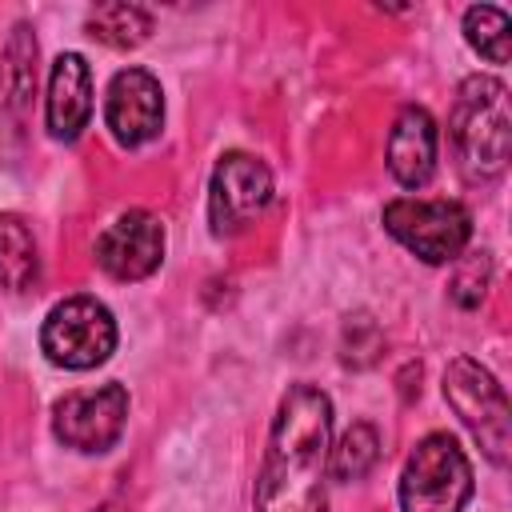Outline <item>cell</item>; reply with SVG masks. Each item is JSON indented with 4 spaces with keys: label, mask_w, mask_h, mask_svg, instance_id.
I'll use <instances>...</instances> for the list:
<instances>
[{
    "label": "cell",
    "mask_w": 512,
    "mask_h": 512,
    "mask_svg": "<svg viewBox=\"0 0 512 512\" xmlns=\"http://www.w3.org/2000/svg\"><path fill=\"white\" fill-rule=\"evenodd\" d=\"M328 440L332 400L316 384H292L268 432V452L256 480V512H324Z\"/></svg>",
    "instance_id": "1"
},
{
    "label": "cell",
    "mask_w": 512,
    "mask_h": 512,
    "mask_svg": "<svg viewBox=\"0 0 512 512\" xmlns=\"http://www.w3.org/2000/svg\"><path fill=\"white\" fill-rule=\"evenodd\" d=\"M448 136L456 144L460 168L468 180H492L504 172L512 152V116L508 88L496 76H468L456 92Z\"/></svg>",
    "instance_id": "2"
},
{
    "label": "cell",
    "mask_w": 512,
    "mask_h": 512,
    "mask_svg": "<svg viewBox=\"0 0 512 512\" xmlns=\"http://www.w3.org/2000/svg\"><path fill=\"white\" fill-rule=\"evenodd\" d=\"M472 496V464L448 432H428L400 476L404 512H460Z\"/></svg>",
    "instance_id": "3"
},
{
    "label": "cell",
    "mask_w": 512,
    "mask_h": 512,
    "mask_svg": "<svg viewBox=\"0 0 512 512\" xmlns=\"http://www.w3.org/2000/svg\"><path fill=\"white\" fill-rule=\"evenodd\" d=\"M40 348L60 368H96L116 348V320L96 296H68L44 316Z\"/></svg>",
    "instance_id": "4"
},
{
    "label": "cell",
    "mask_w": 512,
    "mask_h": 512,
    "mask_svg": "<svg viewBox=\"0 0 512 512\" xmlns=\"http://www.w3.org/2000/svg\"><path fill=\"white\" fill-rule=\"evenodd\" d=\"M384 228L420 260L428 264H448L460 260L472 236V216L456 200H416L400 196L384 204Z\"/></svg>",
    "instance_id": "5"
},
{
    "label": "cell",
    "mask_w": 512,
    "mask_h": 512,
    "mask_svg": "<svg viewBox=\"0 0 512 512\" xmlns=\"http://www.w3.org/2000/svg\"><path fill=\"white\" fill-rule=\"evenodd\" d=\"M444 400L456 408V416L476 436L484 456L492 464H504L508 460L512 420H508V396L496 384V376L488 368H480L476 360L456 356L448 364V372H444Z\"/></svg>",
    "instance_id": "6"
},
{
    "label": "cell",
    "mask_w": 512,
    "mask_h": 512,
    "mask_svg": "<svg viewBox=\"0 0 512 512\" xmlns=\"http://www.w3.org/2000/svg\"><path fill=\"white\" fill-rule=\"evenodd\" d=\"M128 420V392L120 384L80 388L56 400L52 408V432L60 444L76 452H108Z\"/></svg>",
    "instance_id": "7"
},
{
    "label": "cell",
    "mask_w": 512,
    "mask_h": 512,
    "mask_svg": "<svg viewBox=\"0 0 512 512\" xmlns=\"http://www.w3.org/2000/svg\"><path fill=\"white\" fill-rule=\"evenodd\" d=\"M268 200H272V172L264 168V160L248 152L220 156L208 184V220L216 236L240 232L252 216L268 208Z\"/></svg>",
    "instance_id": "8"
},
{
    "label": "cell",
    "mask_w": 512,
    "mask_h": 512,
    "mask_svg": "<svg viewBox=\"0 0 512 512\" xmlns=\"http://www.w3.org/2000/svg\"><path fill=\"white\" fill-rule=\"evenodd\" d=\"M160 260H164V224L144 208L116 216L96 240V264L112 280H144L160 268Z\"/></svg>",
    "instance_id": "9"
},
{
    "label": "cell",
    "mask_w": 512,
    "mask_h": 512,
    "mask_svg": "<svg viewBox=\"0 0 512 512\" xmlns=\"http://www.w3.org/2000/svg\"><path fill=\"white\" fill-rule=\"evenodd\" d=\"M104 120L108 132L116 136V144L136 148L148 144L160 124H164V92L160 80L144 68H124L112 76L108 84V100H104Z\"/></svg>",
    "instance_id": "10"
},
{
    "label": "cell",
    "mask_w": 512,
    "mask_h": 512,
    "mask_svg": "<svg viewBox=\"0 0 512 512\" xmlns=\"http://www.w3.org/2000/svg\"><path fill=\"white\" fill-rule=\"evenodd\" d=\"M48 132L56 140H76L92 116V72L80 52H64L48 76Z\"/></svg>",
    "instance_id": "11"
},
{
    "label": "cell",
    "mask_w": 512,
    "mask_h": 512,
    "mask_svg": "<svg viewBox=\"0 0 512 512\" xmlns=\"http://www.w3.org/2000/svg\"><path fill=\"white\" fill-rule=\"evenodd\" d=\"M388 168L404 188H420L432 180L436 168V120L420 108L408 104L392 132H388Z\"/></svg>",
    "instance_id": "12"
},
{
    "label": "cell",
    "mask_w": 512,
    "mask_h": 512,
    "mask_svg": "<svg viewBox=\"0 0 512 512\" xmlns=\"http://www.w3.org/2000/svg\"><path fill=\"white\" fill-rule=\"evenodd\" d=\"M40 276V256H36V240L28 232V224L20 216H0V288L8 292H24L32 288Z\"/></svg>",
    "instance_id": "13"
},
{
    "label": "cell",
    "mask_w": 512,
    "mask_h": 512,
    "mask_svg": "<svg viewBox=\"0 0 512 512\" xmlns=\"http://www.w3.org/2000/svg\"><path fill=\"white\" fill-rule=\"evenodd\" d=\"M88 32L108 48H136L152 32V16L140 4H96L88 12Z\"/></svg>",
    "instance_id": "14"
},
{
    "label": "cell",
    "mask_w": 512,
    "mask_h": 512,
    "mask_svg": "<svg viewBox=\"0 0 512 512\" xmlns=\"http://www.w3.org/2000/svg\"><path fill=\"white\" fill-rule=\"evenodd\" d=\"M464 36L468 44L492 60V64H508V52H512V20L508 12L492 8V4H476L464 12Z\"/></svg>",
    "instance_id": "15"
},
{
    "label": "cell",
    "mask_w": 512,
    "mask_h": 512,
    "mask_svg": "<svg viewBox=\"0 0 512 512\" xmlns=\"http://www.w3.org/2000/svg\"><path fill=\"white\" fill-rule=\"evenodd\" d=\"M380 456V436L372 424H352L340 436V448H332V476L336 480H360Z\"/></svg>",
    "instance_id": "16"
},
{
    "label": "cell",
    "mask_w": 512,
    "mask_h": 512,
    "mask_svg": "<svg viewBox=\"0 0 512 512\" xmlns=\"http://www.w3.org/2000/svg\"><path fill=\"white\" fill-rule=\"evenodd\" d=\"M24 32H28V28H16L12 44L4 48V68H0L4 80H8L12 100H24L28 88L36 84V40H28Z\"/></svg>",
    "instance_id": "17"
},
{
    "label": "cell",
    "mask_w": 512,
    "mask_h": 512,
    "mask_svg": "<svg viewBox=\"0 0 512 512\" xmlns=\"http://www.w3.org/2000/svg\"><path fill=\"white\" fill-rule=\"evenodd\" d=\"M484 284H488V260H484V252H480V260H468V268H460V276H456V284H452V296H456L464 308H472V304H480Z\"/></svg>",
    "instance_id": "18"
}]
</instances>
